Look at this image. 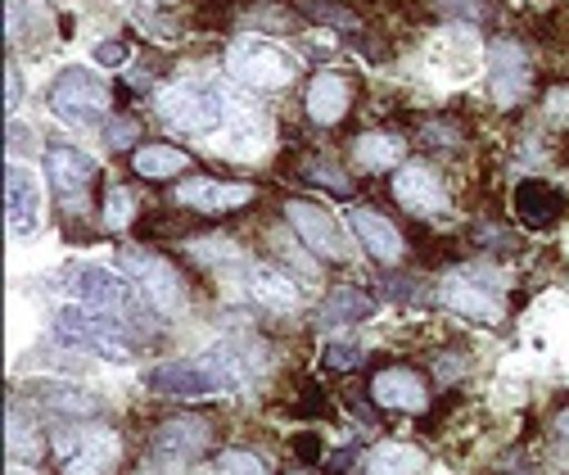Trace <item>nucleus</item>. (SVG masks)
I'll use <instances>...</instances> for the list:
<instances>
[{"label":"nucleus","instance_id":"nucleus-1","mask_svg":"<svg viewBox=\"0 0 569 475\" xmlns=\"http://www.w3.org/2000/svg\"><path fill=\"white\" fill-rule=\"evenodd\" d=\"M159 113L186 136H212V131H222L231 118L249 113V105L236 109V100L222 87L199 82V78H181V82L159 91Z\"/></svg>","mask_w":569,"mask_h":475},{"label":"nucleus","instance_id":"nucleus-2","mask_svg":"<svg viewBox=\"0 0 569 475\" xmlns=\"http://www.w3.org/2000/svg\"><path fill=\"white\" fill-rule=\"evenodd\" d=\"M50 339H54V345H63V349L96 354L104 363H127L131 358V339H127L122 317L100 313V308H87V304L59 308L54 313V326H50Z\"/></svg>","mask_w":569,"mask_h":475},{"label":"nucleus","instance_id":"nucleus-3","mask_svg":"<svg viewBox=\"0 0 569 475\" xmlns=\"http://www.w3.org/2000/svg\"><path fill=\"white\" fill-rule=\"evenodd\" d=\"M227 73L240 82V87H253V91H280L299 78V59L276 46V41H262V37H240L227 46Z\"/></svg>","mask_w":569,"mask_h":475},{"label":"nucleus","instance_id":"nucleus-4","mask_svg":"<svg viewBox=\"0 0 569 475\" xmlns=\"http://www.w3.org/2000/svg\"><path fill=\"white\" fill-rule=\"evenodd\" d=\"M63 286L73 290L78 304L87 308H100V313H113V317H140V295L131 290L136 281H122L118 271L109 267H96V263H73L63 271Z\"/></svg>","mask_w":569,"mask_h":475},{"label":"nucleus","instance_id":"nucleus-5","mask_svg":"<svg viewBox=\"0 0 569 475\" xmlns=\"http://www.w3.org/2000/svg\"><path fill=\"white\" fill-rule=\"evenodd\" d=\"M50 113L68 127H91L104 118L109 109V91L96 73H87V68H63V73L50 82V96H46Z\"/></svg>","mask_w":569,"mask_h":475},{"label":"nucleus","instance_id":"nucleus-6","mask_svg":"<svg viewBox=\"0 0 569 475\" xmlns=\"http://www.w3.org/2000/svg\"><path fill=\"white\" fill-rule=\"evenodd\" d=\"M59 475H109L118 466V435L104 426H78L54 435Z\"/></svg>","mask_w":569,"mask_h":475},{"label":"nucleus","instance_id":"nucleus-7","mask_svg":"<svg viewBox=\"0 0 569 475\" xmlns=\"http://www.w3.org/2000/svg\"><path fill=\"white\" fill-rule=\"evenodd\" d=\"M439 304L452 308L466 321H479V326L502 317V290H497V281L488 277V271H479V267H466V271H452V277H443Z\"/></svg>","mask_w":569,"mask_h":475},{"label":"nucleus","instance_id":"nucleus-8","mask_svg":"<svg viewBox=\"0 0 569 475\" xmlns=\"http://www.w3.org/2000/svg\"><path fill=\"white\" fill-rule=\"evenodd\" d=\"M122 271L136 281V290L146 295L159 313H181L186 295H181V281H177V271L168 267V258L159 254H146V249H127L122 254Z\"/></svg>","mask_w":569,"mask_h":475},{"label":"nucleus","instance_id":"nucleus-9","mask_svg":"<svg viewBox=\"0 0 569 475\" xmlns=\"http://www.w3.org/2000/svg\"><path fill=\"white\" fill-rule=\"evenodd\" d=\"M284 218H290V227H295V236H299L303 249L321 254L326 263H343V258H348L343 231H339V222L321 209V204H312V199H290V204H284Z\"/></svg>","mask_w":569,"mask_h":475},{"label":"nucleus","instance_id":"nucleus-10","mask_svg":"<svg viewBox=\"0 0 569 475\" xmlns=\"http://www.w3.org/2000/svg\"><path fill=\"white\" fill-rule=\"evenodd\" d=\"M533 87V68L529 55L516 41H497L492 46V73H488V91L502 109H516Z\"/></svg>","mask_w":569,"mask_h":475},{"label":"nucleus","instance_id":"nucleus-11","mask_svg":"<svg viewBox=\"0 0 569 475\" xmlns=\"http://www.w3.org/2000/svg\"><path fill=\"white\" fill-rule=\"evenodd\" d=\"M393 199L402 204V209H411L416 218H443L448 214V190L443 181L425 168V164H407L398 168L393 177Z\"/></svg>","mask_w":569,"mask_h":475},{"label":"nucleus","instance_id":"nucleus-12","mask_svg":"<svg viewBox=\"0 0 569 475\" xmlns=\"http://www.w3.org/2000/svg\"><path fill=\"white\" fill-rule=\"evenodd\" d=\"M96 177H100V164L87 150H78V146H50L46 150V181L54 186L59 199L73 204Z\"/></svg>","mask_w":569,"mask_h":475},{"label":"nucleus","instance_id":"nucleus-13","mask_svg":"<svg viewBox=\"0 0 569 475\" xmlns=\"http://www.w3.org/2000/svg\"><path fill=\"white\" fill-rule=\"evenodd\" d=\"M6 218H10V236H19V240L32 236L37 218H41V186L19 159H10V168H6Z\"/></svg>","mask_w":569,"mask_h":475},{"label":"nucleus","instance_id":"nucleus-14","mask_svg":"<svg viewBox=\"0 0 569 475\" xmlns=\"http://www.w3.org/2000/svg\"><path fill=\"white\" fill-rule=\"evenodd\" d=\"M199 358L208 363L212 376H218L222 394H244V389H253V380H258V372H262V363L249 358V345H240V339H222V345L203 349Z\"/></svg>","mask_w":569,"mask_h":475},{"label":"nucleus","instance_id":"nucleus-15","mask_svg":"<svg viewBox=\"0 0 569 475\" xmlns=\"http://www.w3.org/2000/svg\"><path fill=\"white\" fill-rule=\"evenodd\" d=\"M244 290L271 313H299V304H303V290L284 277L280 267H267V263H249L244 267Z\"/></svg>","mask_w":569,"mask_h":475},{"label":"nucleus","instance_id":"nucleus-16","mask_svg":"<svg viewBox=\"0 0 569 475\" xmlns=\"http://www.w3.org/2000/svg\"><path fill=\"white\" fill-rule=\"evenodd\" d=\"M150 385H154L159 394H168V398H199V394H222L218 376L208 372V363H203V358L163 363V367L150 376Z\"/></svg>","mask_w":569,"mask_h":475},{"label":"nucleus","instance_id":"nucleus-17","mask_svg":"<svg viewBox=\"0 0 569 475\" xmlns=\"http://www.w3.org/2000/svg\"><path fill=\"white\" fill-rule=\"evenodd\" d=\"M208 439H212L208 426H203L199 417H186V413H181V417H168V422L154 431V457H159V462H163V457H168V462H194V457L208 448Z\"/></svg>","mask_w":569,"mask_h":475},{"label":"nucleus","instance_id":"nucleus-18","mask_svg":"<svg viewBox=\"0 0 569 475\" xmlns=\"http://www.w3.org/2000/svg\"><path fill=\"white\" fill-rule=\"evenodd\" d=\"M177 199L186 209H199V214H227V209H240V204L253 199V186H231V181H181L177 186Z\"/></svg>","mask_w":569,"mask_h":475},{"label":"nucleus","instance_id":"nucleus-19","mask_svg":"<svg viewBox=\"0 0 569 475\" xmlns=\"http://www.w3.org/2000/svg\"><path fill=\"white\" fill-rule=\"evenodd\" d=\"M348 227H352V236L367 245V254H376L380 263H402V236H398V227L380 209H352Z\"/></svg>","mask_w":569,"mask_h":475},{"label":"nucleus","instance_id":"nucleus-20","mask_svg":"<svg viewBox=\"0 0 569 475\" xmlns=\"http://www.w3.org/2000/svg\"><path fill=\"white\" fill-rule=\"evenodd\" d=\"M28 394L46 407V413H54V417H91L96 407H100V398L91 394V389H82V385H63V380H32L28 385Z\"/></svg>","mask_w":569,"mask_h":475},{"label":"nucleus","instance_id":"nucleus-21","mask_svg":"<svg viewBox=\"0 0 569 475\" xmlns=\"http://www.w3.org/2000/svg\"><path fill=\"white\" fill-rule=\"evenodd\" d=\"M371 394H376L380 407H398V413H420V407H425V385H420V376L407 372V367L380 372V376L371 380Z\"/></svg>","mask_w":569,"mask_h":475},{"label":"nucleus","instance_id":"nucleus-22","mask_svg":"<svg viewBox=\"0 0 569 475\" xmlns=\"http://www.w3.org/2000/svg\"><path fill=\"white\" fill-rule=\"evenodd\" d=\"M511 204H516V218L525 227H551L560 218V195L547 181H520V190H516Z\"/></svg>","mask_w":569,"mask_h":475},{"label":"nucleus","instance_id":"nucleus-23","mask_svg":"<svg viewBox=\"0 0 569 475\" xmlns=\"http://www.w3.org/2000/svg\"><path fill=\"white\" fill-rule=\"evenodd\" d=\"M343 109H348V82H343V73L312 78V87H308V118L317 127H330V122L343 118Z\"/></svg>","mask_w":569,"mask_h":475},{"label":"nucleus","instance_id":"nucleus-24","mask_svg":"<svg viewBox=\"0 0 569 475\" xmlns=\"http://www.w3.org/2000/svg\"><path fill=\"white\" fill-rule=\"evenodd\" d=\"M317 317H321L326 326H352V321L376 317V299H371L367 290H358V286H339V290L326 295V304H321Z\"/></svg>","mask_w":569,"mask_h":475},{"label":"nucleus","instance_id":"nucleus-25","mask_svg":"<svg viewBox=\"0 0 569 475\" xmlns=\"http://www.w3.org/2000/svg\"><path fill=\"white\" fill-rule=\"evenodd\" d=\"M402 136H393V131H371V136H362L358 146H352V159H358L362 168H371V172H385V168H393L398 159H402Z\"/></svg>","mask_w":569,"mask_h":475},{"label":"nucleus","instance_id":"nucleus-26","mask_svg":"<svg viewBox=\"0 0 569 475\" xmlns=\"http://www.w3.org/2000/svg\"><path fill=\"white\" fill-rule=\"evenodd\" d=\"M416 471H420V453L407 444H380L362 466V475H416Z\"/></svg>","mask_w":569,"mask_h":475},{"label":"nucleus","instance_id":"nucleus-27","mask_svg":"<svg viewBox=\"0 0 569 475\" xmlns=\"http://www.w3.org/2000/svg\"><path fill=\"white\" fill-rule=\"evenodd\" d=\"M190 159H186V150H177V146H140L136 155H131V168L140 172V177H172V172H181Z\"/></svg>","mask_w":569,"mask_h":475},{"label":"nucleus","instance_id":"nucleus-28","mask_svg":"<svg viewBox=\"0 0 569 475\" xmlns=\"http://www.w3.org/2000/svg\"><path fill=\"white\" fill-rule=\"evenodd\" d=\"M6 426H10V439H6V444H10V457H14V462H19V457H23V462H37V453H41L37 431L19 417V407H14V403H10V413H6Z\"/></svg>","mask_w":569,"mask_h":475},{"label":"nucleus","instance_id":"nucleus-29","mask_svg":"<svg viewBox=\"0 0 569 475\" xmlns=\"http://www.w3.org/2000/svg\"><path fill=\"white\" fill-rule=\"evenodd\" d=\"M131 14H136L140 28H146L150 37H159V41H177V37H181L177 19H172V14H159V10H154V0H136Z\"/></svg>","mask_w":569,"mask_h":475},{"label":"nucleus","instance_id":"nucleus-30","mask_svg":"<svg viewBox=\"0 0 569 475\" xmlns=\"http://www.w3.org/2000/svg\"><path fill=\"white\" fill-rule=\"evenodd\" d=\"M131 214H136V199H131V190L127 186H109V195H104V227H127L131 222Z\"/></svg>","mask_w":569,"mask_h":475},{"label":"nucleus","instance_id":"nucleus-31","mask_svg":"<svg viewBox=\"0 0 569 475\" xmlns=\"http://www.w3.org/2000/svg\"><path fill=\"white\" fill-rule=\"evenodd\" d=\"M218 475H267V466L253 453H244V448H227L218 457Z\"/></svg>","mask_w":569,"mask_h":475},{"label":"nucleus","instance_id":"nucleus-32","mask_svg":"<svg viewBox=\"0 0 569 475\" xmlns=\"http://www.w3.org/2000/svg\"><path fill=\"white\" fill-rule=\"evenodd\" d=\"M190 254L199 258V263H208V267H244L240 263V254H236V245H227V240H208V245H190Z\"/></svg>","mask_w":569,"mask_h":475},{"label":"nucleus","instance_id":"nucleus-33","mask_svg":"<svg viewBox=\"0 0 569 475\" xmlns=\"http://www.w3.org/2000/svg\"><path fill=\"white\" fill-rule=\"evenodd\" d=\"M136 136H140V122L136 118H109L104 122V146H113V150H131Z\"/></svg>","mask_w":569,"mask_h":475},{"label":"nucleus","instance_id":"nucleus-34","mask_svg":"<svg viewBox=\"0 0 569 475\" xmlns=\"http://www.w3.org/2000/svg\"><path fill=\"white\" fill-rule=\"evenodd\" d=\"M303 10L312 14V19H321V23H335V28H358V19H352L348 10H339V6H330V0H303Z\"/></svg>","mask_w":569,"mask_h":475},{"label":"nucleus","instance_id":"nucleus-35","mask_svg":"<svg viewBox=\"0 0 569 475\" xmlns=\"http://www.w3.org/2000/svg\"><path fill=\"white\" fill-rule=\"evenodd\" d=\"M326 363L339 367V372H343V367H358V363H362V349H358V345H330V349H326Z\"/></svg>","mask_w":569,"mask_h":475},{"label":"nucleus","instance_id":"nucleus-36","mask_svg":"<svg viewBox=\"0 0 569 475\" xmlns=\"http://www.w3.org/2000/svg\"><path fill=\"white\" fill-rule=\"evenodd\" d=\"M122 59H127V46H122V41H104V46H96V63L113 68V63H122Z\"/></svg>","mask_w":569,"mask_h":475},{"label":"nucleus","instance_id":"nucleus-37","mask_svg":"<svg viewBox=\"0 0 569 475\" xmlns=\"http://www.w3.org/2000/svg\"><path fill=\"white\" fill-rule=\"evenodd\" d=\"M28 146H32V131H28V127H19V118H10V155L28 150Z\"/></svg>","mask_w":569,"mask_h":475},{"label":"nucleus","instance_id":"nucleus-38","mask_svg":"<svg viewBox=\"0 0 569 475\" xmlns=\"http://www.w3.org/2000/svg\"><path fill=\"white\" fill-rule=\"evenodd\" d=\"M19 96H23V87H19V73L10 68V73H6V109H10V118L19 113Z\"/></svg>","mask_w":569,"mask_h":475},{"label":"nucleus","instance_id":"nucleus-39","mask_svg":"<svg viewBox=\"0 0 569 475\" xmlns=\"http://www.w3.org/2000/svg\"><path fill=\"white\" fill-rule=\"evenodd\" d=\"M461 372H466V358H461V354H457V358H452V354L439 358V376H443V380H452V376H461Z\"/></svg>","mask_w":569,"mask_h":475},{"label":"nucleus","instance_id":"nucleus-40","mask_svg":"<svg viewBox=\"0 0 569 475\" xmlns=\"http://www.w3.org/2000/svg\"><path fill=\"white\" fill-rule=\"evenodd\" d=\"M551 118H569V91H551Z\"/></svg>","mask_w":569,"mask_h":475},{"label":"nucleus","instance_id":"nucleus-41","mask_svg":"<svg viewBox=\"0 0 569 475\" xmlns=\"http://www.w3.org/2000/svg\"><path fill=\"white\" fill-rule=\"evenodd\" d=\"M556 431H560V435H565V439H569V407H565V413H560V417H556Z\"/></svg>","mask_w":569,"mask_h":475}]
</instances>
